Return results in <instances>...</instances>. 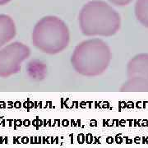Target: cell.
<instances>
[{
	"label": "cell",
	"instance_id": "277c9868",
	"mask_svg": "<svg viewBox=\"0 0 148 148\" xmlns=\"http://www.w3.org/2000/svg\"><path fill=\"white\" fill-rule=\"evenodd\" d=\"M30 48L20 42L12 43L0 49V77H8L21 70L22 62L29 58Z\"/></svg>",
	"mask_w": 148,
	"mask_h": 148
},
{
	"label": "cell",
	"instance_id": "3957f363",
	"mask_svg": "<svg viewBox=\"0 0 148 148\" xmlns=\"http://www.w3.org/2000/svg\"><path fill=\"white\" fill-rule=\"evenodd\" d=\"M32 43L39 50L47 54L63 52L69 45L70 32L66 23L57 16L43 17L32 32Z\"/></svg>",
	"mask_w": 148,
	"mask_h": 148
},
{
	"label": "cell",
	"instance_id": "52a82bcc",
	"mask_svg": "<svg viewBox=\"0 0 148 148\" xmlns=\"http://www.w3.org/2000/svg\"><path fill=\"white\" fill-rule=\"evenodd\" d=\"M121 91L143 92L148 91V83L136 78H128L120 88Z\"/></svg>",
	"mask_w": 148,
	"mask_h": 148
},
{
	"label": "cell",
	"instance_id": "9c48e42d",
	"mask_svg": "<svg viewBox=\"0 0 148 148\" xmlns=\"http://www.w3.org/2000/svg\"><path fill=\"white\" fill-rule=\"evenodd\" d=\"M109 1L116 6H125L130 3L132 0H109Z\"/></svg>",
	"mask_w": 148,
	"mask_h": 148
},
{
	"label": "cell",
	"instance_id": "8992f818",
	"mask_svg": "<svg viewBox=\"0 0 148 148\" xmlns=\"http://www.w3.org/2000/svg\"><path fill=\"white\" fill-rule=\"evenodd\" d=\"M16 36L13 20L7 15H0V48L12 40Z\"/></svg>",
	"mask_w": 148,
	"mask_h": 148
},
{
	"label": "cell",
	"instance_id": "ba28073f",
	"mask_svg": "<svg viewBox=\"0 0 148 148\" xmlns=\"http://www.w3.org/2000/svg\"><path fill=\"white\" fill-rule=\"evenodd\" d=\"M135 14L138 21L148 28V0H138L135 5Z\"/></svg>",
	"mask_w": 148,
	"mask_h": 148
},
{
	"label": "cell",
	"instance_id": "5b68a950",
	"mask_svg": "<svg viewBox=\"0 0 148 148\" xmlns=\"http://www.w3.org/2000/svg\"><path fill=\"white\" fill-rule=\"evenodd\" d=\"M128 78H137L148 83V53H139L127 64Z\"/></svg>",
	"mask_w": 148,
	"mask_h": 148
},
{
	"label": "cell",
	"instance_id": "7a4b0ae2",
	"mask_svg": "<svg viewBox=\"0 0 148 148\" xmlns=\"http://www.w3.org/2000/svg\"><path fill=\"white\" fill-rule=\"evenodd\" d=\"M110 61V49L101 39H89L80 43L71 57V64L75 71L88 77L101 75Z\"/></svg>",
	"mask_w": 148,
	"mask_h": 148
},
{
	"label": "cell",
	"instance_id": "30bf717a",
	"mask_svg": "<svg viewBox=\"0 0 148 148\" xmlns=\"http://www.w3.org/2000/svg\"><path fill=\"white\" fill-rule=\"evenodd\" d=\"M10 1L11 0H0V5H4Z\"/></svg>",
	"mask_w": 148,
	"mask_h": 148
},
{
	"label": "cell",
	"instance_id": "6da1fadb",
	"mask_svg": "<svg viewBox=\"0 0 148 148\" xmlns=\"http://www.w3.org/2000/svg\"><path fill=\"white\" fill-rule=\"evenodd\" d=\"M80 29L86 36H112L121 26L119 14L103 1L94 0L83 6L79 14Z\"/></svg>",
	"mask_w": 148,
	"mask_h": 148
}]
</instances>
